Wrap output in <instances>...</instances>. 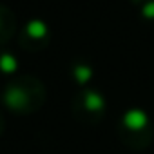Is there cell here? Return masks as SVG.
Segmentation results:
<instances>
[{
	"instance_id": "cell-1",
	"label": "cell",
	"mask_w": 154,
	"mask_h": 154,
	"mask_svg": "<svg viewBox=\"0 0 154 154\" xmlns=\"http://www.w3.org/2000/svg\"><path fill=\"white\" fill-rule=\"evenodd\" d=\"M143 15L145 17H154V2H149L143 6Z\"/></svg>"
},
{
	"instance_id": "cell-2",
	"label": "cell",
	"mask_w": 154,
	"mask_h": 154,
	"mask_svg": "<svg viewBox=\"0 0 154 154\" xmlns=\"http://www.w3.org/2000/svg\"><path fill=\"white\" fill-rule=\"evenodd\" d=\"M31 29H33V31H35L36 35H42V33L45 31V29H44V24H42V22H33V24H31Z\"/></svg>"
}]
</instances>
